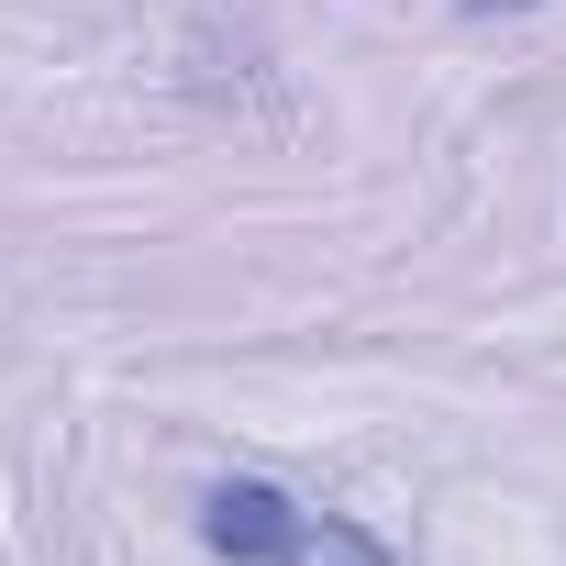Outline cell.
Here are the masks:
<instances>
[{"label": "cell", "mask_w": 566, "mask_h": 566, "mask_svg": "<svg viewBox=\"0 0 566 566\" xmlns=\"http://www.w3.org/2000/svg\"><path fill=\"white\" fill-rule=\"evenodd\" d=\"M200 544H211L222 566H400L367 522L312 511V500L277 489V478H222V489L200 500Z\"/></svg>", "instance_id": "1"}, {"label": "cell", "mask_w": 566, "mask_h": 566, "mask_svg": "<svg viewBox=\"0 0 566 566\" xmlns=\"http://www.w3.org/2000/svg\"><path fill=\"white\" fill-rule=\"evenodd\" d=\"M467 12H478V23H489V12H533V0H467Z\"/></svg>", "instance_id": "2"}]
</instances>
